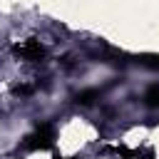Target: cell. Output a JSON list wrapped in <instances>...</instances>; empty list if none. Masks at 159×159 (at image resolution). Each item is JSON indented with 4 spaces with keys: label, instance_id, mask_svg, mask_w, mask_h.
Wrapping results in <instances>:
<instances>
[{
    "label": "cell",
    "instance_id": "6da1fadb",
    "mask_svg": "<svg viewBox=\"0 0 159 159\" xmlns=\"http://www.w3.org/2000/svg\"><path fill=\"white\" fill-rule=\"evenodd\" d=\"M55 147V127L52 124H37V129L32 134H27L22 139V149L25 152H45Z\"/></svg>",
    "mask_w": 159,
    "mask_h": 159
},
{
    "label": "cell",
    "instance_id": "7a4b0ae2",
    "mask_svg": "<svg viewBox=\"0 0 159 159\" xmlns=\"http://www.w3.org/2000/svg\"><path fill=\"white\" fill-rule=\"evenodd\" d=\"M12 55H15L17 60H22V62H42L45 55H47V50H45V45H42L40 40L30 37V40L15 42V45H12Z\"/></svg>",
    "mask_w": 159,
    "mask_h": 159
},
{
    "label": "cell",
    "instance_id": "3957f363",
    "mask_svg": "<svg viewBox=\"0 0 159 159\" xmlns=\"http://www.w3.org/2000/svg\"><path fill=\"white\" fill-rule=\"evenodd\" d=\"M104 152H107V154H114V157H119V159H134V149H129V147H124V144H107Z\"/></svg>",
    "mask_w": 159,
    "mask_h": 159
},
{
    "label": "cell",
    "instance_id": "277c9868",
    "mask_svg": "<svg viewBox=\"0 0 159 159\" xmlns=\"http://www.w3.org/2000/svg\"><path fill=\"white\" fill-rule=\"evenodd\" d=\"M97 97H99V92H97V89H82V92H77L75 102H77V104H92Z\"/></svg>",
    "mask_w": 159,
    "mask_h": 159
},
{
    "label": "cell",
    "instance_id": "5b68a950",
    "mask_svg": "<svg viewBox=\"0 0 159 159\" xmlns=\"http://www.w3.org/2000/svg\"><path fill=\"white\" fill-rule=\"evenodd\" d=\"M144 104L147 107H159V84H152L144 92Z\"/></svg>",
    "mask_w": 159,
    "mask_h": 159
},
{
    "label": "cell",
    "instance_id": "8992f818",
    "mask_svg": "<svg viewBox=\"0 0 159 159\" xmlns=\"http://www.w3.org/2000/svg\"><path fill=\"white\" fill-rule=\"evenodd\" d=\"M35 89H37V84H25V82H22V84H15V87H12V94H15V97H30Z\"/></svg>",
    "mask_w": 159,
    "mask_h": 159
},
{
    "label": "cell",
    "instance_id": "52a82bcc",
    "mask_svg": "<svg viewBox=\"0 0 159 159\" xmlns=\"http://www.w3.org/2000/svg\"><path fill=\"white\" fill-rule=\"evenodd\" d=\"M134 159H157V152L154 147H142V149H134Z\"/></svg>",
    "mask_w": 159,
    "mask_h": 159
},
{
    "label": "cell",
    "instance_id": "ba28073f",
    "mask_svg": "<svg viewBox=\"0 0 159 159\" xmlns=\"http://www.w3.org/2000/svg\"><path fill=\"white\" fill-rule=\"evenodd\" d=\"M55 159H70V157H55ZM72 159H77V157H72Z\"/></svg>",
    "mask_w": 159,
    "mask_h": 159
}]
</instances>
